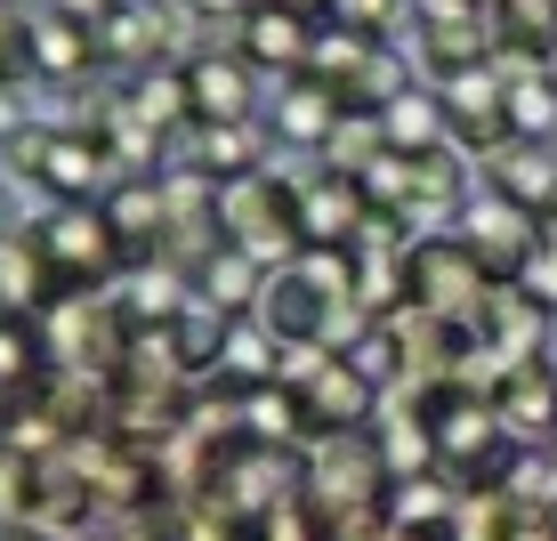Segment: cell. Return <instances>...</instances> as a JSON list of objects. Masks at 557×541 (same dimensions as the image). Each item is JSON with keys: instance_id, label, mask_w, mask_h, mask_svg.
I'll list each match as a JSON object with an SVG mask.
<instances>
[{"instance_id": "1", "label": "cell", "mask_w": 557, "mask_h": 541, "mask_svg": "<svg viewBox=\"0 0 557 541\" xmlns=\"http://www.w3.org/2000/svg\"><path fill=\"white\" fill-rule=\"evenodd\" d=\"M219 243H243L267 267H292L299 259V186L275 179V170H243V179H219Z\"/></svg>"}, {"instance_id": "2", "label": "cell", "mask_w": 557, "mask_h": 541, "mask_svg": "<svg viewBox=\"0 0 557 541\" xmlns=\"http://www.w3.org/2000/svg\"><path fill=\"white\" fill-rule=\"evenodd\" d=\"M405 275H412V307L429 323H476L485 316V299L502 292V283L485 275V259H476L460 235H429L405 250Z\"/></svg>"}, {"instance_id": "3", "label": "cell", "mask_w": 557, "mask_h": 541, "mask_svg": "<svg viewBox=\"0 0 557 541\" xmlns=\"http://www.w3.org/2000/svg\"><path fill=\"white\" fill-rule=\"evenodd\" d=\"M9 162L33 170V186H41L49 202H98L106 195V138L98 130H16L9 138Z\"/></svg>"}, {"instance_id": "4", "label": "cell", "mask_w": 557, "mask_h": 541, "mask_svg": "<svg viewBox=\"0 0 557 541\" xmlns=\"http://www.w3.org/2000/svg\"><path fill=\"white\" fill-rule=\"evenodd\" d=\"M41 243H49L57 275H65V292H98L113 267H129V250H122V235H113V219L98 202H57L41 219Z\"/></svg>"}, {"instance_id": "5", "label": "cell", "mask_w": 557, "mask_h": 541, "mask_svg": "<svg viewBox=\"0 0 557 541\" xmlns=\"http://www.w3.org/2000/svg\"><path fill=\"white\" fill-rule=\"evenodd\" d=\"M178 73H186V106H195V122H259V65L235 41L186 49Z\"/></svg>"}, {"instance_id": "6", "label": "cell", "mask_w": 557, "mask_h": 541, "mask_svg": "<svg viewBox=\"0 0 557 541\" xmlns=\"http://www.w3.org/2000/svg\"><path fill=\"white\" fill-rule=\"evenodd\" d=\"M453 235L485 259L493 283H509L517 267L542 250V219H533V210H517V202H502V195H469V202L453 210Z\"/></svg>"}, {"instance_id": "7", "label": "cell", "mask_w": 557, "mask_h": 541, "mask_svg": "<svg viewBox=\"0 0 557 541\" xmlns=\"http://www.w3.org/2000/svg\"><path fill=\"white\" fill-rule=\"evenodd\" d=\"M315 25H323V16H299V9H283V0H251V9L226 25V41L251 57L259 73H283V82H292V73H307Z\"/></svg>"}, {"instance_id": "8", "label": "cell", "mask_w": 557, "mask_h": 541, "mask_svg": "<svg viewBox=\"0 0 557 541\" xmlns=\"http://www.w3.org/2000/svg\"><path fill=\"white\" fill-rule=\"evenodd\" d=\"M476 162H485V195L533 210V219L557 210V138H502L493 153H476Z\"/></svg>"}, {"instance_id": "9", "label": "cell", "mask_w": 557, "mask_h": 541, "mask_svg": "<svg viewBox=\"0 0 557 541\" xmlns=\"http://www.w3.org/2000/svg\"><path fill=\"white\" fill-rule=\"evenodd\" d=\"M363 219H372V195H363L356 170L315 162L299 179V243H356Z\"/></svg>"}, {"instance_id": "10", "label": "cell", "mask_w": 557, "mask_h": 541, "mask_svg": "<svg viewBox=\"0 0 557 541\" xmlns=\"http://www.w3.org/2000/svg\"><path fill=\"white\" fill-rule=\"evenodd\" d=\"M65 292L41 226H0V316H41V307Z\"/></svg>"}, {"instance_id": "11", "label": "cell", "mask_w": 557, "mask_h": 541, "mask_svg": "<svg viewBox=\"0 0 557 541\" xmlns=\"http://www.w3.org/2000/svg\"><path fill=\"white\" fill-rule=\"evenodd\" d=\"M251 316H259L283 347H323V332H332V316H339V299H323L315 283L299 275V267H275Z\"/></svg>"}, {"instance_id": "12", "label": "cell", "mask_w": 557, "mask_h": 541, "mask_svg": "<svg viewBox=\"0 0 557 541\" xmlns=\"http://www.w3.org/2000/svg\"><path fill=\"white\" fill-rule=\"evenodd\" d=\"M420 82H453L469 65H493V16H412Z\"/></svg>"}, {"instance_id": "13", "label": "cell", "mask_w": 557, "mask_h": 541, "mask_svg": "<svg viewBox=\"0 0 557 541\" xmlns=\"http://www.w3.org/2000/svg\"><path fill=\"white\" fill-rule=\"evenodd\" d=\"M267 275H275V267H267V259H251L243 243H210L202 259L186 267L195 299H202V307H219V316H251V307H259V292H267Z\"/></svg>"}, {"instance_id": "14", "label": "cell", "mask_w": 557, "mask_h": 541, "mask_svg": "<svg viewBox=\"0 0 557 541\" xmlns=\"http://www.w3.org/2000/svg\"><path fill=\"white\" fill-rule=\"evenodd\" d=\"M170 162L210 170V179H243V170L267 162V138H259V122H186L170 138Z\"/></svg>"}, {"instance_id": "15", "label": "cell", "mask_w": 557, "mask_h": 541, "mask_svg": "<svg viewBox=\"0 0 557 541\" xmlns=\"http://www.w3.org/2000/svg\"><path fill=\"white\" fill-rule=\"evenodd\" d=\"M25 57L41 82H82L89 65H98V25H82V16L65 9H33L25 16Z\"/></svg>"}, {"instance_id": "16", "label": "cell", "mask_w": 557, "mask_h": 541, "mask_svg": "<svg viewBox=\"0 0 557 541\" xmlns=\"http://www.w3.org/2000/svg\"><path fill=\"white\" fill-rule=\"evenodd\" d=\"M485 396H493V413H502V429H509V437H525V444L557 437V372H549L542 356L517 364V372H502Z\"/></svg>"}, {"instance_id": "17", "label": "cell", "mask_w": 557, "mask_h": 541, "mask_svg": "<svg viewBox=\"0 0 557 541\" xmlns=\"http://www.w3.org/2000/svg\"><path fill=\"white\" fill-rule=\"evenodd\" d=\"M339 89H323L315 73H292V82L275 89V106H267V130H275L283 146H307V153H323V138L339 130Z\"/></svg>"}, {"instance_id": "18", "label": "cell", "mask_w": 557, "mask_h": 541, "mask_svg": "<svg viewBox=\"0 0 557 541\" xmlns=\"http://www.w3.org/2000/svg\"><path fill=\"white\" fill-rule=\"evenodd\" d=\"M380 130H388V146H396V153H429V146H445V138H453V122H445V89H436V82H405L388 106H380Z\"/></svg>"}, {"instance_id": "19", "label": "cell", "mask_w": 557, "mask_h": 541, "mask_svg": "<svg viewBox=\"0 0 557 541\" xmlns=\"http://www.w3.org/2000/svg\"><path fill=\"white\" fill-rule=\"evenodd\" d=\"M502 122L509 138H557V73H517V82H502Z\"/></svg>"}, {"instance_id": "20", "label": "cell", "mask_w": 557, "mask_h": 541, "mask_svg": "<svg viewBox=\"0 0 557 541\" xmlns=\"http://www.w3.org/2000/svg\"><path fill=\"white\" fill-rule=\"evenodd\" d=\"M493 49H525V57H549L557 49V0H493Z\"/></svg>"}, {"instance_id": "21", "label": "cell", "mask_w": 557, "mask_h": 541, "mask_svg": "<svg viewBox=\"0 0 557 541\" xmlns=\"http://www.w3.org/2000/svg\"><path fill=\"white\" fill-rule=\"evenodd\" d=\"M41 364H49V340L33 332V316H0V396L41 389Z\"/></svg>"}, {"instance_id": "22", "label": "cell", "mask_w": 557, "mask_h": 541, "mask_svg": "<svg viewBox=\"0 0 557 541\" xmlns=\"http://www.w3.org/2000/svg\"><path fill=\"white\" fill-rule=\"evenodd\" d=\"M332 25H348V33H363V41H388L396 25L412 16V0H332Z\"/></svg>"}, {"instance_id": "23", "label": "cell", "mask_w": 557, "mask_h": 541, "mask_svg": "<svg viewBox=\"0 0 557 541\" xmlns=\"http://www.w3.org/2000/svg\"><path fill=\"white\" fill-rule=\"evenodd\" d=\"M509 283H517V292H525L533 307H542V316H557V243H542V250H533V259L517 267Z\"/></svg>"}, {"instance_id": "24", "label": "cell", "mask_w": 557, "mask_h": 541, "mask_svg": "<svg viewBox=\"0 0 557 541\" xmlns=\"http://www.w3.org/2000/svg\"><path fill=\"white\" fill-rule=\"evenodd\" d=\"M186 16H195V25H235L243 9H251V0H178Z\"/></svg>"}, {"instance_id": "25", "label": "cell", "mask_w": 557, "mask_h": 541, "mask_svg": "<svg viewBox=\"0 0 557 541\" xmlns=\"http://www.w3.org/2000/svg\"><path fill=\"white\" fill-rule=\"evenodd\" d=\"M493 0H412V16H485Z\"/></svg>"}, {"instance_id": "26", "label": "cell", "mask_w": 557, "mask_h": 541, "mask_svg": "<svg viewBox=\"0 0 557 541\" xmlns=\"http://www.w3.org/2000/svg\"><path fill=\"white\" fill-rule=\"evenodd\" d=\"M49 9H65V16H82V25H106L122 0H49Z\"/></svg>"}, {"instance_id": "27", "label": "cell", "mask_w": 557, "mask_h": 541, "mask_svg": "<svg viewBox=\"0 0 557 541\" xmlns=\"http://www.w3.org/2000/svg\"><path fill=\"white\" fill-rule=\"evenodd\" d=\"M542 509L557 517V453H549V477H542Z\"/></svg>"}, {"instance_id": "28", "label": "cell", "mask_w": 557, "mask_h": 541, "mask_svg": "<svg viewBox=\"0 0 557 541\" xmlns=\"http://www.w3.org/2000/svg\"><path fill=\"white\" fill-rule=\"evenodd\" d=\"M283 9H299V16H323V9H332V0H283Z\"/></svg>"}, {"instance_id": "29", "label": "cell", "mask_w": 557, "mask_h": 541, "mask_svg": "<svg viewBox=\"0 0 557 541\" xmlns=\"http://www.w3.org/2000/svg\"><path fill=\"white\" fill-rule=\"evenodd\" d=\"M0 420H9V396H0Z\"/></svg>"}, {"instance_id": "30", "label": "cell", "mask_w": 557, "mask_h": 541, "mask_svg": "<svg viewBox=\"0 0 557 541\" xmlns=\"http://www.w3.org/2000/svg\"><path fill=\"white\" fill-rule=\"evenodd\" d=\"M549 73H557V49H549Z\"/></svg>"}]
</instances>
